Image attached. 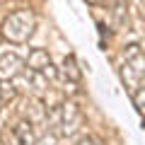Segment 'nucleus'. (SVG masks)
Returning <instances> with one entry per match:
<instances>
[{
	"instance_id": "1",
	"label": "nucleus",
	"mask_w": 145,
	"mask_h": 145,
	"mask_svg": "<svg viewBox=\"0 0 145 145\" xmlns=\"http://www.w3.org/2000/svg\"><path fill=\"white\" fill-rule=\"evenodd\" d=\"M48 128L56 138H68V135H75L82 126V111L75 102H63L58 106H53L48 111L46 119Z\"/></svg>"
},
{
	"instance_id": "2",
	"label": "nucleus",
	"mask_w": 145,
	"mask_h": 145,
	"mask_svg": "<svg viewBox=\"0 0 145 145\" xmlns=\"http://www.w3.org/2000/svg\"><path fill=\"white\" fill-rule=\"evenodd\" d=\"M36 27V15L31 10H17L3 22V36L12 44H24L29 41V36L34 34Z\"/></svg>"
},
{
	"instance_id": "3",
	"label": "nucleus",
	"mask_w": 145,
	"mask_h": 145,
	"mask_svg": "<svg viewBox=\"0 0 145 145\" xmlns=\"http://www.w3.org/2000/svg\"><path fill=\"white\" fill-rule=\"evenodd\" d=\"M27 68L29 70H39L48 78H56V70L51 65V56H48L46 48H31L29 56H27Z\"/></svg>"
},
{
	"instance_id": "4",
	"label": "nucleus",
	"mask_w": 145,
	"mask_h": 145,
	"mask_svg": "<svg viewBox=\"0 0 145 145\" xmlns=\"http://www.w3.org/2000/svg\"><path fill=\"white\" fill-rule=\"evenodd\" d=\"M24 63L27 61H22L17 53H3V56H0V75H3L5 80L15 78V75H20V72H22Z\"/></svg>"
},
{
	"instance_id": "5",
	"label": "nucleus",
	"mask_w": 145,
	"mask_h": 145,
	"mask_svg": "<svg viewBox=\"0 0 145 145\" xmlns=\"http://www.w3.org/2000/svg\"><path fill=\"white\" fill-rule=\"evenodd\" d=\"M58 75L65 80V85H78L80 80H82V72H80V68H78V61H75V56H65V61H63V68L58 70Z\"/></svg>"
},
{
	"instance_id": "6",
	"label": "nucleus",
	"mask_w": 145,
	"mask_h": 145,
	"mask_svg": "<svg viewBox=\"0 0 145 145\" xmlns=\"http://www.w3.org/2000/svg\"><path fill=\"white\" fill-rule=\"evenodd\" d=\"M12 138L17 145H34V128H31L29 121H20V123L12 128Z\"/></svg>"
},
{
	"instance_id": "7",
	"label": "nucleus",
	"mask_w": 145,
	"mask_h": 145,
	"mask_svg": "<svg viewBox=\"0 0 145 145\" xmlns=\"http://www.w3.org/2000/svg\"><path fill=\"white\" fill-rule=\"evenodd\" d=\"M15 97H17V89L12 87L10 80L0 82V106H5V104H7V102H12Z\"/></svg>"
},
{
	"instance_id": "8",
	"label": "nucleus",
	"mask_w": 145,
	"mask_h": 145,
	"mask_svg": "<svg viewBox=\"0 0 145 145\" xmlns=\"http://www.w3.org/2000/svg\"><path fill=\"white\" fill-rule=\"evenodd\" d=\"M131 99H133L135 109H138L140 114H145V82H143V85H138V87L131 92Z\"/></svg>"
},
{
	"instance_id": "9",
	"label": "nucleus",
	"mask_w": 145,
	"mask_h": 145,
	"mask_svg": "<svg viewBox=\"0 0 145 145\" xmlns=\"http://www.w3.org/2000/svg\"><path fill=\"white\" fill-rule=\"evenodd\" d=\"M78 145H102V140H99V138H94V135H87V138H82Z\"/></svg>"
},
{
	"instance_id": "10",
	"label": "nucleus",
	"mask_w": 145,
	"mask_h": 145,
	"mask_svg": "<svg viewBox=\"0 0 145 145\" xmlns=\"http://www.w3.org/2000/svg\"><path fill=\"white\" fill-rule=\"evenodd\" d=\"M36 145H56V140H53V138H44V140H39Z\"/></svg>"
},
{
	"instance_id": "11",
	"label": "nucleus",
	"mask_w": 145,
	"mask_h": 145,
	"mask_svg": "<svg viewBox=\"0 0 145 145\" xmlns=\"http://www.w3.org/2000/svg\"><path fill=\"white\" fill-rule=\"evenodd\" d=\"M87 3H92V5H106L109 0H87Z\"/></svg>"
}]
</instances>
